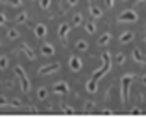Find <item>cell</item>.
Listing matches in <instances>:
<instances>
[{"instance_id":"obj_42","label":"cell","mask_w":146,"mask_h":117,"mask_svg":"<svg viewBox=\"0 0 146 117\" xmlns=\"http://www.w3.org/2000/svg\"><path fill=\"white\" fill-rule=\"evenodd\" d=\"M138 2H143V0H138Z\"/></svg>"},{"instance_id":"obj_38","label":"cell","mask_w":146,"mask_h":117,"mask_svg":"<svg viewBox=\"0 0 146 117\" xmlns=\"http://www.w3.org/2000/svg\"><path fill=\"white\" fill-rule=\"evenodd\" d=\"M2 3H10V0H0Z\"/></svg>"},{"instance_id":"obj_39","label":"cell","mask_w":146,"mask_h":117,"mask_svg":"<svg viewBox=\"0 0 146 117\" xmlns=\"http://www.w3.org/2000/svg\"><path fill=\"white\" fill-rule=\"evenodd\" d=\"M88 2H90V3H94V2H95V0H88Z\"/></svg>"},{"instance_id":"obj_11","label":"cell","mask_w":146,"mask_h":117,"mask_svg":"<svg viewBox=\"0 0 146 117\" xmlns=\"http://www.w3.org/2000/svg\"><path fill=\"white\" fill-rule=\"evenodd\" d=\"M97 81L99 80H95V78H90V80H87V83H85V88H87V92L88 93H97Z\"/></svg>"},{"instance_id":"obj_33","label":"cell","mask_w":146,"mask_h":117,"mask_svg":"<svg viewBox=\"0 0 146 117\" xmlns=\"http://www.w3.org/2000/svg\"><path fill=\"white\" fill-rule=\"evenodd\" d=\"M7 22V17H5V14H0V26H3Z\"/></svg>"},{"instance_id":"obj_43","label":"cell","mask_w":146,"mask_h":117,"mask_svg":"<svg viewBox=\"0 0 146 117\" xmlns=\"http://www.w3.org/2000/svg\"><path fill=\"white\" fill-rule=\"evenodd\" d=\"M145 63H146V61H145Z\"/></svg>"},{"instance_id":"obj_37","label":"cell","mask_w":146,"mask_h":117,"mask_svg":"<svg viewBox=\"0 0 146 117\" xmlns=\"http://www.w3.org/2000/svg\"><path fill=\"white\" fill-rule=\"evenodd\" d=\"M102 112H104V114H112V110H110V109H102Z\"/></svg>"},{"instance_id":"obj_14","label":"cell","mask_w":146,"mask_h":117,"mask_svg":"<svg viewBox=\"0 0 146 117\" xmlns=\"http://www.w3.org/2000/svg\"><path fill=\"white\" fill-rule=\"evenodd\" d=\"M133 59H134L136 63H145L146 56H143V53H141L139 48H134V49H133Z\"/></svg>"},{"instance_id":"obj_20","label":"cell","mask_w":146,"mask_h":117,"mask_svg":"<svg viewBox=\"0 0 146 117\" xmlns=\"http://www.w3.org/2000/svg\"><path fill=\"white\" fill-rule=\"evenodd\" d=\"M37 98L39 100H46L48 98V88L46 87H39L37 88Z\"/></svg>"},{"instance_id":"obj_5","label":"cell","mask_w":146,"mask_h":117,"mask_svg":"<svg viewBox=\"0 0 146 117\" xmlns=\"http://www.w3.org/2000/svg\"><path fill=\"white\" fill-rule=\"evenodd\" d=\"M53 90L56 95H68L70 93V85L66 81H56L53 85Z\"/></svg>"},{"instance_id":"obj_40","label":"cell","mask_w":146,"mask_h":117,"mask_svg":"<svg viewBox=\"0 0 146 117\" xmlns=\"http://www.w3.org/2000/svg\"><path fill=\"white\" fill-rule=\"evenodd\" d=\"M0 87H2V81H0Z\"/></svg>"},{"instance_id":"obj_31","label":"cell","mask_w":146,"mask_h":117,"mask_svg":"<svg viewBox=\"0 0 146 117\" xmlns=\"http://www.w3.org/2000/svg\"><path fill=\"white\" fill-rule=\"evenodd\" d=\"M7 104H9V100H7L5 97H0V107H5Z\"/></svg>"},{"instance_id":"obj_25","label":"cell","mask_w":146,"mask_h":117,"mask_svg":"<svg viewBox=\"0 0 146 117\" xmlns=\"http://www.w3.org/2000/svg\"><path fill=\"white\" fill-rule=\"evenodd\" d=\"M9 66V58L7 56H0V70H5Z\"/></svg>"},{"instance_id":"obj_7","label":"cell","mask_w":146,"mask_h":117,"mask_svg":"<svg viewBox=\"0 0 146 117\" xmlns=\"http://www.w3.org/2000/svg\"><path fill=\"white\" fill-rule=\"evenodd\" d=\"M70 29H72V24H70V22H63V24H60V27H58V34H60V38H63L65 42H66V38H68Z\"/></svg>"},{"instance_id":"obj_1","label":"cell","mask_w":146,"mask_h":117,"mask_svg":"<svg viewBox=\"0 0 146 117\" xmlns=\"http://www.w3.org/2000/svg\"><path fill=\"white\" fill-rule=\"evenodd\" d=\"M14 73L19 77V88H21L24 93H27V92H29V88H31V81H29V78H27V75H26L24 68L17 65V66L14 68Z\"/></svg>"},{"instance_id":"obj_30","label":"cell","mask_w":146,"mask_h":117,"mask_svg":"<svg viewBox=\"0 0 146 117\" xmlns=\"http://www.w3.org/2000/svg\"><path fill=\"white\" fill-rule=\"evenodd\" d=\"M9 5H12V7H21V5H22V0H10Z\"/></svg>"},{"instance_id":"obj_34","label":"cell","mask_w":146,"mask_h":117,"mask_svg":"<svg viewBox=\"0 0 146 117\" xmlns=\"http://www.w3.org/2000/svg\"><path fill=\"white\" fill-rule=\"evenodd\" d=\"M66 2H68L70 7H76V5H78V0H66Z\"/></svg>"},{"instance_id":"obj_35","label":"cell","mask_w":146,"mask_h":117,"mask_svg":"<svg viewBox=\"0 0 146 117\" xmlns=\"http://www.w3.org/2000/svg\"><path fill=\"white\" fill-rule=\"evenodd\" d=\"M139 112H141L139 107H133V109H131V114H139Z\"/></svg>"},{"instance_id":"obj_19","label":"cell","mask_w":146,"mask_h":117,"mask_svg":"<svg viewBox=\"0 0 146 117\" xmlns=\"http://www.w3.org/2000/svg\"><path fill=\"white\" fill-rule=\"evenodd\" d=\"M27 17H29V15H27V12H26V10H22V12H19V14L15 15V22H17V24H24V22L27 20Z\"/></svg>"},{"instance_id":"obj_36","label":"cell","mask_w":146,"mask_h":117,"mask_svg":"<svg viewBox=\"0 0 146 117\" xmlns=\"http://www.w3.org/2000/svg\"><path fill=\"white\" fill-rule=\"evenodd\" d=\"M141 83H143V85L146 87V73L143 75V77H141Z\"/></svg>"},{"instance_id":"obj_22","label":"cell","mask_w":146,"mask_h":117,"mask_svg":"<svg viewBox=\"0 0 146 117\" xmlns=\"http://www.w3.org/2000/svg\"><path fill=\"white\" fill-rule=\"evenodd\" d=\"M82 20H83L82 14H75V15H73V22H72V26H73V27H78V26L82 24Z\"/></svg>"},{"instance_id":"obj_16","label":"cell","mask_w":146,"mask_h":117,"mask_svg":"<svg viewBox=\"0 0 146 117\" xmlns=\"http://www.w3.org/2000/svg\"><path fill=\"white\" fill-rule=\"evenodd\" d=\"M88 12H90V15H92L94 19H100V17H102V10H100V7H97V5H94V3H90Z\"/></svg>"},{"instance_id":"obj_29","label":"cell","mask_w":146,"mask_h":117,"mask_svg":"<svg viewBox=\"0 0 146 117\" xmlns=\"http://www.w3.org/2000/svg\"><path fill=\"white\" fill-rule=\"evenodd\" d=\"M61 110H63V112H68V114H73V112H75V109L70 107V105H63V107H61Z\"/></svg>"},{"instance_id":"obj_18","label":"cell","mask_w":146,"mask_h":117,"mask_svg":"<svg viewBox=\"0 0 146 117\" xmlns=\"http://www.w3.org/2000/svg\"><path fill=\"white\" fill-rule=\"evenodd\" d=\"M75 48H76L78 51H87V49H88V42H87L85 39H78V41L75 42Z\"/></svg>"},{"instance_id":"obj_15","label":"cell","mask_w":146,"mask_h":117,"mask_svg":"<svg viewBox=\"0 0 146 117\" xmlns=\"http://www.w3.org/2000/svg\"><path fill=\"white\" fill-rule=\"evenodd\" d=\"M134 39V32L133 31H124L121 36H119V41L122 42V44H126V42H131Z\"/></svg>"},{"instance_id":"obj_10","label":"cell","mask_w":146,"mask_h":117,"mask_svg":"<svg viewBox=\"0 0 146 117\" xmlns=\"http://www.w3.org/2000/svg\"><path fill=\"white\" fill-rule=\"evenodd\" d=\"M39 49H41V54H42V56H53V54L56 53V49H54V46H53V44H49V42H46V44H42V46H41Z\"/></svg>"},{"instance_id":"obj_3","label":"cell","mask_w":146,"mask_h":117,"mask_svg":"<svg viewBox=\"0 0 146 117\" xmlns=\"http://www.w3.org/2000/svg\"><path fill=\"white\" fill-rule=\"evenodd\" d=\"M117 20H119V22H136V20H138V12L133 10V9L122 10V12L117 15Z\"/></svg>"},{"instance_id":"obj_8","label":"cell","mask_w":146,"mask_h":117,"mask_svg":"<svg viewBox=\"0 0 146 117\" xmlns=\"http://www.w3.org/2000/svg\"><path fill=\"white\" fill-rule=\"evenodd\" d=\"M34 34H36L37 39H42L46 34H48V27H46V24H42V22H39L34 26Z\"/></svg>"},{"instance_id":"obj_4","label":"cell","mask_w":146,"mask_h":117,"mask_svg":"<svg viewBox=\"0 0 146 117\" xmlns=\"http://www.w3.org/2000/svg\"><path fill=\"white\" fill-rule=\"evenodd\" d=\"M60 68H61V65L54 61V63H49V65H46V66H41L37 73H39V75H42V77H44V75H53V73H56Z\"/></svg>"},{"instance_id":"obj_41","label":"cell","mask_w":146,"mask_h":117,"mask_svg":"<svg viewBox=\"0 0 146 117\" xmlns=\"http://www.w3.org/2000/svg\"><path fill=\"white\" fill-rule=\"evenodd\" d=\"M0 46H2V41H0Z\"/></svg>"},{"instance_id":"obj_21","label":"cell","mask_w":146,"mask_h":117,"mask_svg":"<svg viewBox=\"0 0 146 117\" xmlns=\"http://www.w3.org/2000/svg\"><path fill=\"white\" fill-rule=\"evenodd\" d=\"M19 36H21V32H19L17 29H9V31H7V38L10 39V41L19 39Z\"/></svg>"},{"instance_id":"obj_26","label":"cell","mask_w":146,"mask_h":117,"mask_svg":"<svg viewBox=\"0 0 146 117\" xmlns=\"http://www.w3.org/2000/svg\"><path fill=\"white\" fill-rule=\"evenodd\" d=\"M115 63H117V65H124V63H126V56H124V53H119V54L115 56Z\"/></svg>"},{"instance_id":"obj_2","label":"cell","mask_w":146,"mask_h":117,"mask_svg":"<svg viewBox=\"0 0 146 117\" xmlns=\"http://www.w3.org/2000/svg\"><path fill=\"white\" fill-rule=\"evenodd\" d=\"M133 80H134V73H126L124 77L121 78V102H126Z\"/></svg>"},{"instance_id":"obj_28","label":"cell","mask_w":146,"mask_h":117,"mask_svg":"<svg viewBox=\"0 0 146 117\" xmlns=\"http://www.w3.org/2000/svg\"><path fill=\"white\" fill-rule=\"evenodd\" d=\"M94 107H95V102H94V100H88V102L85 104V107H83V110H85V112H90V110H92Z\"/></svg>"},{"instance_id":"obj_23","label":"cell","mask_w":146,"mask_h":117,"mask_svg":"<svg viewBox=\"0 0 146 117\" xmlns=\"http://www.w3.org/2000/svg\"><path fill=\"white\" fill-rule=\"evenodd\" d=\"M10 107H12V109H21V107H22V100L12 98V100H10Z\"/></svg>"},{"instance_id":"obj_24","label":"cell","mask_w":146,"mask_h":117,"mask_svg":"<svg viewBox=\"0 0 146 117\" xmlns=\"http://www.w3.org/2000/svg\"><path fill=\"white\" fill-rule=\"evenodd\" d=\"M106 73H107V71H106L104 68H99V70H95V71H94V77H92V78H95V80H99V78H102V77H104Z\"/></svg>"},{"instance_id":"obj_13","label":"cell","mask_w":146,"mask_h":117,"mask_svg":"<svg viewBox=\"0 0 146 117\" xmlns=\"http://www.w3.org/2000/svg\"><path fill=\"white\" fill-rule=\"evenodd\" d=\"M110 41H112V34L110 32H104V34H100V38L97 39V44L99 46H107Z\"/></svg>"},{"instance_id":"obj_27","label":"cell","mask_w":146,"mask_h":117,"mask_svg":"<svg viewBox=\"0 0 146 117\" xmlns=\"http://www.w3.org/2000/svg\"><path fill=\"white\" fill-rule=\"evenodd\" d=\"M39 7H41L42 10L49 9V7H51V0H39Z\"/></svg>"},{"instance_id":"obj_17","label":"cell","mask_w":146,"mask_h":117,"mask_svg":"<svg viewBox=\"0 0 146 117\" xmlns=\"http://www.w3.org/2000/svg\"><path fill=\"white\" fill-rule=\"evenodd\" d=\"M83 27H85V32H87V34H95V32H97V24H95L94 20L87 22Z\"/></svg>"},{"instance_id":"obj_12","label":"cell","mask_w":146,"mask_h":117,"mask_svg":"<svg viewBox=\"0 0 146 117\" xmlns=\"http://www.w3.org/2000/svg\"><path fill=\"white\" fill-rule=\"evenodd\" d=\"M22 53L26 54V58H27L29 61H36V54H34V51L29 48V44H26V42L22 44Z\"/></svg>"},{"instance_id":"obj_32","label":"cell","mask_w":146,"mask_h":117,"mask_svg":"<svg viewBox=\"0 0 146 117\" xmlns=\"http://www.w3.org/2000/svg\"><path fill=\"white\" fill-rule=\"evenodd\" d=\"M104 2H106V7L112 9V7H114V2H115V0H104Z\"/></svg>"},{"instance_id":"obj_9","label":"cell","mask_w":146,"mask_h":117,"mask_svg":"<svg viewBox=\"0 0 146 117\" xmlns=\"http://www.w3.org/2000/svg\"><path fill=\"white\" fill-rule=\"evenodd\" d=\"M100 59H102V68H104V70L109 73L110 68H112V63H110V61H112V58H110V53H107V51H106V53H102Z\"/></svg>"},{"instance_id":"obj_6","label":"cell","mask_w":146,"mask_h":117,"mask_svg":"<svg viewBox=\"0 0 146 117\" xmlns=\"http://www.w3.org/2000/svg\"><path fill=\"white\" fill-rule=\"evenodd\" d=\"M68 66H70L72 71L78 73V71H82V68H83V61H82L78 56H70V59H68Z\"/></svg>"}]
</instances>
